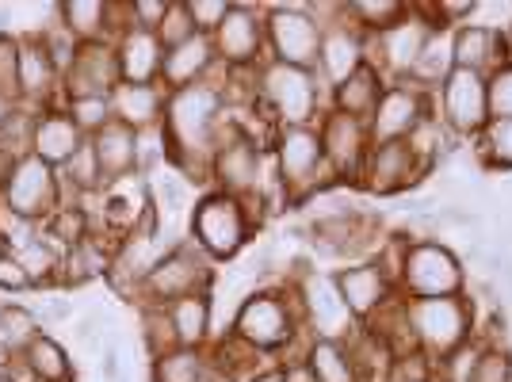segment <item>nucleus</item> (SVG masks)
<instances>
[{
    "instance_id": "f257e3e1",
    "label": "nucleus",
    "mask_w": 512,
    "mask_h": 382,
    "mask_svg": "<svg viewBox=\"0 0 512 382\" xmlns=\"http://www.w3.org/2000/svg\"><path fill=\"white\" fill-rule=\"evenodd\" d=\"M299 329H310V325H306V310L295 283L249 291L230 325V333L253 352H283Z\"/></svg>"
},
{
    "instance_id": "c85d7f7f",
    "label": "nucleus",
    "mask_w": 512,
    "mask_h": 382,
    "mask_svg": "<svg viewBox=\"0 0 512 382\" xmlns=\"http://www.w3.org/2000/svg\"><path fill=\"white\" fill-rule=\"evenodd\" d=\"M451 69H455V31L451 27H432V35H428V43L421 50V58H417V65H413L409 81L428 88V92H436L451 77Z\"/></svg>"
},
{
    "instance_id": "72a5a7b5",
    "label": "nucleus",
    "mask_w": 512,
    "mask_h": 382,
    "mask_svg": "<svg viewBox=\"0 0 512 382\" xmlns=\"http://www.w3.org/2000/svg\"><path fill=\"white\" fill-rule=\"evenodd\" d=\"M406 12L409 4H402V0H348L344 4V16L356 23L367 39L383 35L386 27H394Z\"/></svg>"
},
{
    "instance_id": "c756f323",
    "label": "nucleus",
    "mask_w": 512,
    "mask_h": 382,
    "mask_svg": "<svg viewBox=\"0 0 512 382\" xmlns=\"http://www.w3.org/2000/svg\"><path fill=\"white\" fill-rule=\"evenodd\" d=\"M54 16L81 43H104V39H111V4H104V0H65V4L54 8Z\"/></svg>"
},
{
    "instance_id": "5fc2aeb1",
    "label": "nucleus",
    "mask_w": 512,
    "mask_h": 382,
    "mask_svg": "<svg viewBox=\"0 0 512 382\" xmlns=\"http://www.w3.org/2000/svg\"><path fill=\"white\" fill-rule=\"evenodd\" d=\"M100 329H104V314H100V310H88L85 318L77 321V337H81V344H92Z\"/></svg>"
},
{
    "instance_id": "2f4dec72",
    "label": "nucleus",
    "mask_w": 512,
    "mask_h": 382,
    "mask_svg": "<svg viewBox=\"0 0 512 382\" xmlns=\"http://www.w3.org/2000/svg\"><path fill=\"white\" fill-rule=\"evenodd\" d=\"M39 337H43V321H39L35 310H27V306H0V348L12 360L27 356V348Z\"/></svg>"
},
{
    "instance_id": "4468645a",
    "label": "nucleus",
    "mask_w": 512,
    "mask_h": 382,
    "mask_svg": "<svg viewBox=\"0 0 512 382\" xmlns=\"http://www.w3.org/2000/svg\"><path fill=\"white\" fill-rule=\"evenodd\" d=\"M318 138H321V153H325V169L333 176V184H356L360 180V169L371 153V134H367V123L356 119V115H344L337 107H325L318 119Z\"/></svg>"
},
{
    "instance_id": "b1692460",
    "label": "nucleus",
    "mask_w": 512,
    "mask_h": 382,
    "mask_svg": "<svg viewBox=\"0 0 512 382\" xmlns=\"http://www.w3.org/2000/svg\"><path fill=\"white\" fill-rule=\"evenodd\" d=\"M92 146L100 157V172H104V188L127 184L138 176V149H134V130L123 123H107L100 134H92Z\"/></svg>"
},
{
    "instance_id": "5701e85b",
    "label": "nucleus",
    "mask_w": 512,
    "mask_h": 382,
    "mask_svg": "<svg viewBox=\"0 0 512 382\" xmlns=\"http://www.w3.org/2000/svg\"><path fill=\"white\" fill-rule=\"evenodd\" d=\"M115 58H119V73H123L127 85H157V81H161L165 46L157 43L153 31L127 27V31L115 39Z\"/></svg>"
},
{
    "instance_id": "603ef678",
    "label": "nucleus",
    "mask_w": 512,
    "mask_h": 382,
    "mask_svg": "<svg viewBox=\"0 0 512 382\" xmlns=\"http://www.w3.org/2000/svg\"><path fill=\"white\" fill-rule=\"evenodd\" d=\"M0 291H12V295H20V291H31V279H27L23 264L12 253L0 260Z\"/></svg>"
},
{
    "instance_id": "1a4fd4ad",
    "label": "nucleus",
    "mask_w": 512,
    "mask_h": 382,
    "mask_svg": "<svg viewBox=\"0 0 512 382\" xmlns=\"http://www.w3.org/2000/svg\"><path fill=\"white\" fill-rule=\"evenodd\" d=\"M432 111L459 142H474L490 123V88L482 73L451 69V77L432 92Z\"/></svg>"
},
{
    "instance_id": "a19ab883",
    "label": "nucleus",
    "mask_w": 512,
    "mask_h": 382,
    "mask_svg": "<svg viewBox=\"0 0 512 382\" xmlns=\"http://www.w3.org/2000/svg\"><path fill=\"white\" fill-rule=\"evenodd\" d=\"M39 39H43L46 54H50V62H54V69L65 77V73L73 69V62H77L81 39H77L73 31H65L62 23H58V16H54V23H50V27H39Z\"/></svg>"
},
{
    "instance_id": "09e8293b",
    "label": "nucleus",
    "mask_w": 512,
    "mask_h": 382,
    "mask_svg": "<svg viewBox=\"0 0 512 382\" xmlns=\"http://www.w3.org/2000/svg\"><path fill=\"white\" fill-rule=\"evenodd\" d=\"M486 88H490V119H512V62L493 69Z\"/></svg>"
},
{
    "instance_id": "4be33fe9",
    "label": "nucleus",
    "mask_w": 512,
    "mask_h": 382,
    "mask_svg": "<svg viewBox=\"0 0 512 382\" xmlns=\"http://www.w3.org/2000/svg\"><path fill=\"white\" fill-rule=\"evenodd\" d=\"M214 65H218V58H214L211 35H192L188 43L165 50V58H161V81L157 85L165 88V92L199 85V81L211 77Z\"/></svg>"
},
{
    "instance_id": "473e14b6",
    "label": "nucleus",
    "mask_w": 512,
    "mask_h": 382,
    "mask_svg": "<svg viewBox=\"0 0 512 382\" xmlns=\"http://www.w3.org/2000/svg\"><path fill=\"white\" fill-rule=\"evenodd\" d=\"M16 260L23 264V272H27V279H31V287H50V283H62V249L46 237V230L27 249H20V253H12Z\"/></svg>"
},
{
    "instance_id": "39448f33",
    "label": "nucleus",
    "mask_w": 512,
    "mask_h": 382,
    "mask_svg": "<svg viewBox=\"0 0 512 382\" xmlns=\"http://www.w3.org/2000/svg\"><path fill=\"white\" fill-rule=\"evenodd\" d=\"M211 188L245 203H260V191H264V142L230 115L214 134Z\"/></svg>"
},
{
    "instance_id": "cd10ccee",
    "label": "nucleus",
    "mask_w": 512,
    "mask_h": 382,
    "mask_svg": "<svg viewBox=\"0 0 512 382\" xmlns=\"http://www.w3.org/2000/svg\"><path fill=\"white\" fill-rule=\"evenodd\" d=\"M111 256H115V241L88 234L85 241H77L73 249H65L62 256V283L65 287H81L88 279L107 276L111 272Z\"/></svg>"
},
{
    "instance_id": "2eb2a0df",
    "label": "nucleus",
    "mask_w": 512,
    "mask_h": 382,
    "mask_svg": "<svg viewBox=\"0 0 512 382\" xmlns=\"http://www.w3.org/2000/svg\"><path fill=\"white\" fill-rule=\"evenodd\" d=\"M425 115H432V92L428 88L413 85V81H390L386 92L379 96L375 111H371V119H367L371 146H379V142H406Z\"/></svg>"
},
{
    "instance_id": "3c124183",
    "label": "nucleus",
    "mask_w": 512,
    "mask_h": 382,
    "mask_svg": "<svg viewBox=\"0 0 512 382\" xmlns=\"http://www.w3.org/2000/svg\"><path fill=\"white\" fill-rule=\"evenodd\" d=\"M127 4H130V27H142V31L157 35V27L169 16L172 0H127Z\"/></svg>"
},
{
    "instance_id": "8fccbe9b",
    "label": "nucleus",
    "mask_w": 512,
    "mask_h": 382,
    "mask_svg": "<svg viewBox=\"0 0 512 382\" xmlns=\"http://www.w3.org/2000/svg\"><path fill=\"white\" fill-rule=\"evenodd\" d=\"M184 8H188L199 35H214L218 23L226 20V12H230V0H184Z\"/></svg>"
},
{
    "instance_id": "4c0bfd02",
    "label": "nucleus",
    "mask_w": 512,
    "mask_h": 382,
    "mask_svg": "<svg viewBox=\"0 0 512 382\" xmlns=\"http://www.w3.org/2000/svg\"><path fill=\"white\" fill-rule=\"evenodd\" d=\"M138 329H142V344H146L150 360L165 356L172 348H180L169 318V306H138Z\"/></svg>"
},
{
    "instance_id": "a18cd8bd",
    "label": "nucleus",
    "mask_w": 512,
    "mask_h": 382,
    "mask_svg": "<svg viewBox=\"0 0 512 382\" xmlns=\"http://www.w3.org/2000/svg\"><path fill=\"white\" fill-rule=\"evenodd\" d=\"M39 234H43V222H31V218H23V214L0 207V241L8 245V253L27 249Z\"/></svg>"
},
{
    "instance_id": "49530a36",
    "label": "nucleus",
    "mask_w": 512,
    "mask_h": 382,
    "mask_svg": "<svg viewBox=\"0 0 512 382\" xmlns=\"http://www.w3.org/2000/svg\"><path fill=\"white\" fill-rule=\"evenodd\" d=\"M192 35H199V31H195V23H192V16H188V8H184V0H172L169 16H165V23L157 27V43L165 46V50H172V46L188 43Z\"/></svg>"
},
{
    "instance_id": "37998d69",
    "label": "nucleus",
    "mask_w": 512,
    "mask_h": 382,
    "mask_svg": "<svg viewBox=\"0 0 512 382\" xmlns=\"http://www.w3.org/2000/svg\"><path fill=\"white\" fill-rule=\"evenodd\" d=\"M150 195L161 214H180L184 207H188V199H192L188 180H184V176H169V172H165V176H153Z\"/></svg>"
},
{
    "instance_id": "9d476101",
    "label": "nucleus",
    "mask_w": 512,
    "mask_h": 382,
    "mask_svg": "<svg viewBox=\"0 0 512 382\" xmlns=\"http://www.w3.org/2000/svg\"><path fill=\"white\" fill-rule=\"evenodd\" d=\"M264 35H268V58L295 69H318L321 27L306 12V4H268L264 8Z\"/></svg>"
},
{
    "instance_id": "c03bdc74",
    "label": "nucleus",
    "mask_w": 512,
    "mask_h": 382,
    "mask_svg": "<svg viewBox=\"0 0 512 382\" xmlns=\"http://www.w3.org/2000/svg\"><path fill=\"white\" fill-rule=\"evenodd\" d=\"M470 382H512V352L509 348H501V344L486 340L482 356H478V363H474Z\"/></svg>"
},
{
    "instance_id": "aec40b11",
    "label": "nucleus",
    "mask_w": 512,
    "mask_h": 382,
    "mask_svg": "<svg viewBox=\"0 0 512 382\" xmlns=\"http://www.w3.org/2000/svg\"><path fill=\"white\" fill-rule=\"evenodd\" d=\"M20 100L27 111L62 104V73L54 69L39 31L20 39Z\"/></svg>"
},
{
    "instance_id": "f8f14e48",
    "label": "nucleus",
    "mask_w": 512,
    "mask_h": 382,
    "mask_svg": "<svg viewBox=\"0 0 512 382\" xmlns=\"http://www.w3.org/2000/svg\"><path fill=\"white\" fill-rule=\"evenodd\" d=\"M0 207L23 214L31 222H46L62 207V176L54 165L39 161L35 153H23L20 161L8 169L0 184Z\"/></svg>"
},
{
    "instance_id": "6e6d98bb",
    "label": "nucleus",
    "mask_w": 512,
    "mask_h": 382,
    "mask_svg": "<svg viewBox=\"0 0 512 382\" xmlns=\"http://www.w3.org/2000/svg\"><path fill=\"white\" fill-rule=\"evenodd\" d=\"M69 314H73V306H69L65 298H54L43 314H39V321H43V325H54V321H65Z\"/></svg>"
},
{
    "instance_id": "423d86ee",
    "label": "nucleus",
    "mask_w": 512,
    "mask_h": 382,
    "mask_svg": "<svg viewBox=\"0 0 512 382\" xmlns=\"http://www.w3.org/2000/svg\"><path fill=\"white\" fill-rule=\"evenodd\" d=\"M398 295L406 298H455L467 295V268L459 253L440 237H417L409 241L402 268L394 279Z\"/></svg>"
},
{
    "instance_id": "9b49d317",
    "label": "nucleus",
    "mask_w": 512,
    "mask_h": 382,
    "mask_svg": "<svg viewBox=\"0 0 512 382\" xmlns=\"http://www.w3.org/2000/svg\"><path fill=\"white\" fill-rule=\"evenodd\" d=\"M432 27L436 23L428 16V4H409V12L394 27H386L383 35H375V39H367V62L375 65L386 81H409L428 35H432Z\"/></svg>"
},
{
    "instance_id": "6e6552de",
    "label": "nucleus",
    "mask_w": 512,
    "mask_h": 382,
    "mask_svg": "<svg viewBox=\"0 0 512 382\" xmlns=\"http://www.w3.org/2000/svg\"><path fill=\"white\" fill-rule=\"evenodd\" d=\"M406 318L413 325L417 348L440 363L451 356L459 344H467L478 325H474V298L455 295V298H409Z\"/></svg>"
},
{
    "instance_id": "bb28decb",
    "label": "nucleus",
    "mask_w": 512,
    "mask_h": 382,
    "mask_svg": "<svg viewBox=\"0 0 512 382\" xmlns=\"http://www.w3.org/2000/svg\"><path fill=\"white\" fill-rule=\"evenodd\" d=\"M169 318H172V329H176V344H180V348H207L214 340L211 295L176 298L169 306Z\"/></svg>"
},
{
    "instance_id": "e2e57ef3",
    "label": "nucleus",
    "mask_w": 512,
    "mask_h": 382,
    "mask_svg": "<svg viewBox=\"0 0 512 382\" xmlns=\"http://www.w3.org/2000/svg\"><path fill=\"white\" fill-rule=\"evenodd\" d=\"M8 371H12V356L0 348V382H8Z\"/></svg>"
},
{
    "instance_id": "f03ea898",
    "label": "nucleus",
    "mask_w": 512,
    "mask_h": 382,
    "mask_svg": "<svg viewBox=\"0 0 512 382\" xmlns=\"http://www.w3.org/2000/svg\"><path fill=\"white\" fill-rule=\"evenodd\" d=\"M321 88L325 85L318 81V73L295 69V65H279L268 58L256 69L253 100L272 127H318L321 111L329 107Z\"/></svg>"
},
{
    "instance_id": "7c9ffc66",
    "label": "nucleus",
    "mask_w": 512,
    "mask_h": 382,
    "mask_svg": "<svg viewBox=\"0 0 512 382\" xmlns=\"http://www.w3.org/2000/svg\"><path fill=\"white\" fill-rule=\"evenodd\" d=\"M306 363L318 375V382H363V371L352 356V348H348V340L314 337Z\"/></svg>"
},
{
    "instance_id": "ddd939ff",
    "label": "nucleus",
    "mask_w": 512,
    "mask_h": 382,
    "mask_svg": "<svg viewBox=\"0 0 512 382\" xmlns=\"http://www.w3.org/2000/svg\"><path fill=\"white\" fill-rule=\"evenodd\" d=\"M214 58L230 73H253L268 62V35H264V8L260 4H230L226 20L211 35Z\"/></svg>"
},
{
    "instance_id": "f3484780",
    "label": "nucleus",
    "mask_w": 512,
    "mask_h": 382,
    "mask_svg": "<svg viewBox=\"0 0 512 382\" xmlns=\"http://www.w3.org/2000/svg\"><path fill=\"white\" fill-rule=\"evenodd\" d=\"M425 176L428 169L417 161V153L409 149V142H379L367 153L356 184L363 191H371V195H398V191L421 184Z\"/></svg>"
},
{
    "instance_id": "4d7b16f0",
    "label": "nucleus",
    "mask_w": 512,
    "mask_h": 382,
    "mask_svg": "<svg viewBox=\"0 0 512 382\" xmlns=\"http://www.w3.org/2000/svg\"><path fill=\"white\" fill-rule=\"evenodd\" d=\"M20 111H23V104H20V100H16V96H8V92H0V130L8 127V123H12L16 115H20Z\"/></svg>"
},
{
    "instance_id": "393cba45",
    "label": "nucleus",
    "mask_w": 512,
    "mask_h": 382,
    "mask_svg": "<svg viewBox=\"0 0 512 382\" xmlns=\"http://www.w3.org/2000/svg\"><path fill=\"white\" fill-rule=\"evenodd\" d=\"M165 88L161 85H123L111 92V111H115V123H123L130 130H146L157 127L165 119Z\"/></svg>"
},
{
    "instance_id": "13d9d810",
    "label": "nucleus",
    "mask_w": 512,
    "mask_h": 382,
    "mask_svg": "<svg viewBox=\"0 0 512 382\" xmlns=\"http://www.w3.org/2000/svg\"><path fill=\"white\" fill-rule=\"evenodd\" d=\"M283 382H318V375L310 371V363H287L283 367Z\"/></svg>"
},
{
    "instance_id": "7ed1b4c3",
    "label": "nucleus",
    "mask_w": 512,
    "mask_h": 382,
    "mask_svg": "<svg viewBox=\"0 0 512 382\" xmlns=\"http://www.w3.org/2000/svg\"><path fill=\"white\" fill-rule=\"evenodd\" d=\"M272 165L287 207H306L321 188H333L318 127H272Z\"/></svg>"
},
{
    "instance_id": "e433bc0d",
    "label": "nucleus",
    "mask_w": 512,
    "mask_h": 382,
    "mask_svg": "<svg viewBox=\"0 0 512 382\" xmlns=\"http://www.w3.org/2000/svg\"><path fill=\"white\" fill-rule=\"evenodd\" d=\"M23 360L43 382H73V363L65 356V348L54 337H46V333L27 348Z\"/></svg>"
},
{
    "instance_id": "6ab92c4d",
    "label": "nucleus",
    "mask_w": 512,
    "mask_h": 382,
    "mask_svg": "<svg viewBox=\"0 0 512 382\" xmlns=\"http://www.w3.org/2000/svg\"><path fill=\"white\" fill-rule=\"evenodd\" d=\"M123 85L119 58H115V39L104 43H81L77 62L62 77V100H81V96H111Z\"/></svg>"
},
{
    "instance_id": "dca6fc26",
    "label": "nucleus",
    "mask_w": 512,
    "mask_h": 382,
    "mask_svg": "<svg viewBox=\"0 0 512 382\" xmlns=\"http://www.w3.org/2000/svg\"><path fill=\"white\" fill-rule=\"evenodd\" d=\"M333 287L341 295L348 318L356 325H367L371 318H379L386 306L398 298L394 279L386 276L375 260H360V264H344L341 272H333Z\"/></svg>"
},
{
    "instance_id": "f704fd0d",
    "label": "nucleus",
    "mask_w": 512,
    "mask_h": 382,
    "mask_svg": "<svg viewBox=\"0 0 512 382\" xmlns=\"http://www.w3.org/2000/svg\"><path fill=\"white\" fill-rule=\"evenodd\" d=\"M470 146H474V157L482 161V169L512 172V119H490Z\"/></svg>"
},
{
    "instance_id": "ea45409f",
    "label": "nucleus",
    "mask_w": 512,
    "mask_h": 382,
    "mask_svg": "<svg viewBox=\"0 0 512 382\" xmlns=\"http://www.w3.org/2000/svg\"><path fill=\"white\" fill-rule=\"evenodd\" d=\"M134 149H138V176H150L153 169H161L165 161H172L169 134H165L161 123L146 130H134Z\"/></svg>"
},
{
    "instance_id": "412c9836",
    "label": "nucleus",
    "mask_w": 512,
    "mask_h": 382,
    "mask_svg": "<svg viewBox=\"0 0 512 382\" xmlns=\"http://www.w3.org/2000/svg\"><path fill=\"white\" fill-rule=\"evenodd\" d=\"M85 142V134L77 130V123L65 115V107H43V111H35V127H31V153L46 161V165H54V169H62L65 161L81 149Z\"/></svg>"
},
{
    "instance_id": "0eeeda50",
    "label": "nucleus",
    "mask_w": 512,
    "mask_h": 382,
    "mask_svg": "<svg viewBox=\"0 0 512 382\" xmlns=\"http://www.w3.org/2000/svg\"><path fill=\"white\" fill-rule=\"evenodd\" d=\"M214 287V260L192 237L176 241L169 253L153 264V272L138 287V306H172L176 298L211 295Z\"/></svg>"
},
{
    "instance_id": "de8ad7c7",
    "label": "nucleus",
    "mask_w": 512,
    "mask_h": 382,
    "mask_svg": "<svg viewBox=\"0 0 512 382\" xmlns=\"http://www.w3.org/2000/svg\"><path fill=\"white\" fill-rule=\"evenodd\" d=\"M0 92L20 100V39L16 35H0Z\"/></svg>"
},
{
    "instance_id": "69168bd1",
    "label": "nucleus",
    "mask_w": 512,
    "mask_h": 382,
    "mask_svg": "<svg viewBox=\"0 0 512 382\" xmlns=\"http://www.w3.org/2000/svg\"><path fill=\"white\" fill-rule=\"evenodd\" d=\"M509 35H512V27H509Z\"/></svg>"
},
{
    "instance_id": "a878e982",
    "label": "nucleus",
    "mask_w": 512,
    "mask_h": 382,
    "mask_svg": "<svg viewBox=\"0 0 512 382\" xmlns=\"http://www.w3.org/2000/svg\"><path fill=\"white\" fill-rule=\"evenodd\" d=\"M386 85H390V81H386L383 73L371 62H363L352 77H344L337 88H329V107H337L344 115H356V119L367 123L375 104H379V96L386 92Z\"/></svg>"
},
{
    "instance_id": "20e7f679",
    "label": "nucleus",
    "mask_w": 512,
    "mask_h": 382,
    "mask_svg": "<svg viewBox=\"0 0 512 382\" xmlns=\"http://www.w3.org/2000/svg\"><path fill=\"white\" fill-rule=\"evenodd\" d=\"M260 207V203H256ZM260 226V214L253 211V203L245 199H234L226 191H203L192 207V241L211 256V260H234L245 245L253 230Z\"/></svg>"
},
{
    "instance_id": "052dcab7",
    "label": "nucleus",
    "mask_w": 512,
    "mask_h": 382,
    "mask_svg": "<svg viewBox=\"0 0 512 382\" xmlns=\"http://www.w3.org/2000/svg\"><path fill=\"white\" fill-rule=\"evenodd\" d=\"M199 382H237L230 371H222L218 363H211L207 360V367H203V375H199Z\"/></svg>"
},
{
    "instance_id": "680f3d73",
    "label": "nucleus",
    "mask_w": 512,
    "mask_h": 382,
    "mask_svg": "<svg viewBox=\"0 0 512 382\" xmlns=\"http://www.w3.org/2000/svg\"><path fill=\"white\" fill-rule=\"evenodd\" d=\"M249 382H283V367H264V371H253L249 375Z\"/></svg>"
},
{
    "instance_id": "58836bf2",
    "label": "nucleus",
    "mask_w": 512,
    "mask_h": 382,
    "mask_svg": "<svg viewBox=\"0 0 512 382\" xmlns=\"http://www.w3.org/2000/svg\"><path fill=\"white\" fill-rule=\"evenodd\" d=\"M65 115L77 123V130L92 138L100 134L107 123H115V111H111V96H81V100H62Z\"/></svg>"
},
{
    "instance_id": "864d4df0",
    "label": "nucleus",
    "mask_w": 512,
    "mask_h": 382,
    "mask_svg": "<svg viewBox=\"0 0 512 382\" xmlns=\"http://www.w3.org/2000/svg\"><path fill=\"white\" fill-rule=\"evenodd\" d=\"M96 371H100V379H104V382H119V379H123V367H119V344H107L104 352H100V363H96Z\"/></svg>"
},
{
    "instance_id": "bf43d9fd",
    "label": "nucleus",
    "mask_w": 512,
    "mask_h": 382,
    "mask_svg": "<svg viewBox=\"0 0 512 382\" xmlns=\"http://www.w3.org/2000/svg\"><path fill=\"white\" fill-rule=\"evenodd\" d=\"M8 382H43L31 367H27V360H12V371H8Z\"/></svg>"
},
{
    "instance_id": "0e129e2a",
    "label": "nucleus",
    "mask_w": 512,
    "mask_h": 382,
    "mask_svg": "<svg viewBox=\"0 0 512 382\" xmlns=\"http://www.w3.org/2000/svg\"><path fill=\"white\" fill-rule=\"evenodd\" d=\"M4 256H8V245H4V241H0V260H4Z\"/></svg>"
},
{
    "instance_id": "c9c22d12",
    "label": "nucleus",
    "mask_w": 512,
    "mask_h": 382,
    "mask_svg": "<svg viewBox=\"0 0 512 382\" xmlns=\"http://www.w3.org/2000/svg\"><path fill=\"white\" fill-rule=\"evenodd\" d=\"M207 367V348H172L153 360V382H199Z\"/></svg>"
},
{
    "instance_id": "a211bd4d",
    "label": "nucleus",
    "mask_w": 512,
    "mask_h": 382,
    "mask_svg": "<svg viewBox=\"0 0 512 382\" xmlns=\"http://www.w3.org/2000/svg\"><path fill=\"white\" fill-rule=\"evenodd\" d=\"M363 62H367V35L344 16V4H341V16L321 27V54L314 73H318V81L325 88H337Z\"/></svg>"
},
{
    "instance_id": "79ce46f5",
    "label": "nucleus",
    "mask_w": 512,
    "mask_h": 382,
    "mask_svg": "<svg viewBox=\"0 0 512 382\" xmlns=\"http://www.w3.org/2000/svg\"><path fill=\"white\" fill-rule=\"evenodd\" d=\"M386 382H436V360L425 356L421 348L390 356L386 363Z\"/></svg>"
}]
</instances>
